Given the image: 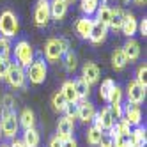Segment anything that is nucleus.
Instances as JSON below:
<instances>
[{
  "instance_id": "6",
  "label": "nucleus",
  "mask_w": 147,
  "mask_h": 147,
  "mask_svg": "<svg viewBox=\"0 0 147 147\" xmlns=\"http://www.w3.org/2000/svg\"><path fill=\"white\" fill-rule=\"evenodd\" d=\"M124 94H126V98H128V103H129V105H140V103H144V99H145V89H144L136 80L128 82Z\"/></svg>"
},
{
  "instance_id": "29",
  "label": "nucleus",
  "mask_w": 147,
  "mask_h": 147,
  "mask_svg": "<svg viewBox=\"0 0 147 147\" xmlns=\"http://www.w3.org/2000/svg\"><path fill=\"white\" fill-rule=\"evenodd\" d=\"M62 57H64V67H66V71H67V73H73V71L76 69V66H78L76 53H73L71 50H67Z\"/></svg>"
},
{
  "instance_id": "42",
  "label": "nucleus",
  "mask_w": 147,
  "mask_h": 147,
  "mask_svg": "<svg viewBox=\"0 0 147 147\" xmlns=\"http://www.w3.org/2000/svg\"><path fill=\"white\" fill-rule=\"evenodd\" d=\"M101 147H112V136H103L101 142H99Z\"/></svg>"
},
{
  "instance_id": "43",
  "label": "nucleus",
  "mask_w": 147,
  "mask_h": 147,
  "mask_svg": "<svg viewBox=\"0 0 147 147\" xmlns=\"http://www.w3.org/2000/svg\"><path fill=\"white\" fill-rule=\"evenodd\" d=\"M9 147H25V144L22 140H18V138H13V142L9 144Z\"/></svg>"
},
{
  "instance_id": "8",
  "label": "nucleus",
  "mask_w": 147,
  "mask_h": 147,
  "mask_svg": "<svg viewBox=\"0 0 147 147\" xmlns=\"http://www.w3.org/2000/svg\"><path fill=\"white\" fill-rule=\"evenodd\" d=\"M50 20H51L50 0H37V4L34 7V23L37 27H46Z\"/></svg>"
},
{
  "instance_id": "25",
  "label": "nucleus",
  "mask_w": 147,
  "mask_h": 147,
  "mask_svg": "<svg viewBox=\"0 0 147 147\" xmlns=\"http://www.w3.org/2000/svg\"><path fill=\"white\" fill-rule=\"evenodd\" d=\"M75 82V89H76V96H78V101H85L90 94V85L83 80V78H78V80H73Z\"/></svg>"
},
{
  "instance_id": "41",
  "label": "nucleus",
  "mask_w": 147,
  "mask_h": 147,
  "mask_svg": "<svg viewBox=\"0 0 147 147\" xmlns=\"http://www.w3.org/2000/svg\"><path fill=\"white\" fill-rule=\"evenodd\" d=\"M138 30H140V34H142L144 37L147 36V18H144L142 22L138 23Z\"/></svg>"
},
{
  "instance_id": "33",
  "label": "nucleus",
  "mask_w": 147,
  "mask_h": 147,
  "mask_svg": "<svg viewBox=\"0 0 147 147\" xmlns=\"http://www.w3.org/2000/svg\"><path fill=\"white\" fill-rule=\"evenodd\" d=\"M98 7H99V0H82V4H80V9H82V11L85 13L87 16L94 14Z\"/></svg>"
},
{
  "instance_id": "24",
  "label": "nucleus",
  "mask_w": 147,
  "mask_h": 147,
  "mask_svg": "<svg viewBox=\"0 0 147 147\" xmlns=\"http://www.w3.org/2000/svg\"><path fill=\"white\" fill-rule=\"evenodd\" d=\"M126 66H128V59H126L122 48L113 50V53H112V67L115 71H122Z\"/></svg>"
},
{
  "instance_id": "19",
  "label": "nucleus",
  "mask_w": 147,
  "mask_h": 147,
  "mask_svg": "<svg viewBox=\"0 0 147 147\" xmlns=\"http://www.w3.org/2000/svg\"><path fill=\"white\" fill-rule=\"evenodd\" d=\"M60 92H62V96L66 98V101L69 105H76L78 103V96H76V89H75V82L73 80H66L62 83Z\"/></svg>"
},
{
  "instance_id": "11",
  "label": "nucleus",
  "mask_w": 147,
  "mask_h": 147,
  "mask_svg": "<svg viewBox=\"0 0 147 147\" xmlns=\"http://www.w3.org/2000/svg\"><path fill=\"white\" fill-rule=\"evenodd\" d=\"M122 119L128 122L129 126H140L142 122V110L138 105H126V108L122 112Z\"/></svg>"
},
{
  "instance_id": "5",
  "label": "nucleus",
  "mask_w": 147,
  "mask_h": 147,
  "mask_svg": "<svg viewBox=\"0 0 147 147\" xmlns=\"http://www.w3.org/2000/svg\"><path fill=\"white\" fill-rule=\"evenodd\" d=\"M18 117L14 112H9V113H2V121H0V133H2L5 138H16V133H18Z\"/></svg>"
},
{
  "instance_id": "17",
  "label": "nucleus",
  "mask_w": 147,
  "mask_h": 147,
  "mask_svg": "<svg viewBox=\"0 0 147 147\" xmlns=\"http://www.w3.org/2000/svg\"><path fill=\"white\" fill-rule=\"evenodd\" d=\"M138 30V22L136 18L131 14V13H126L124 14V22H122V27H121V32L126 36V37H133Z\"/></svg>"
},
{
  "instance_id": "40",
  "label": "nucleus",
  "mask_w": 147,
  "mask_h": 147,
  "mask_svg": "<svg viewBox=\"0 0 147 147\" xmlns=\"http://www.w3.org/2000/svg\"><path fill=\"white\" fill-rule=\"evenodd\" d=\"M48 147H62V140L59 138L57 135H55V136H51L50 142H48Z\"/></svg>"
},
{
  "instance_id": "15",
  "label": "nucleus",
  "mask_w": 147,
  "mask_h": 147,
  "mask_svg": "<svg viewBox=\"0 0 147 147\" xmlns=\"http://www.w3.org/2000/svg\"><path fill=\"white\" fill-rule=\"evenodd\" d=\"M122 51H124L126 59H128V62L138 60V57H140V45H138V41H135L133 37H128V41H126L124 46H122Z\"/></svg>"
},
{
  "instance_id": "47",
  "label": "nucleus",
  "mask_w": 147,
  "mask_h": 147,
  "mask_svg": "<svg viewBox=\"0 0 147 147\" xmlns=\"http://www.w3.org/2000/svg\"><path fill=\"white\" fill-rule=\"evenodd\" d=\"M128 2H129V0H124V4H128Z\"/></svg>"
},
{
  "instance_id": "7",
  "label": "nucleus",
  "mask_w": 147,
  "mask_h": 147,
  "mask_svg": "<svg viewBox=\"0 0 147 147\" xmlns=\"http://www.w3.org/2000/svg\"><path fill=\"white\" fill-rule=\"evenodd\" d=\"M92 121H94V126H96L98 129H101V131H110L113 128V124H115V119H113V115L110 112V107H105L99 112H96Z\"/></svg>"
},
{
  "instance_id": "46",
  "label": "nucleus",
  "mask_w": 147,
  "mask_h": 147,
  "mask_svg": "<svg viewBox=\"0 0 147 147\" xmlns=\"http://www.w3.org/2000/svg\"><path fill=\"white\" fill-rule=\"evenodd\" d=\"M66 2H67V4H69V2H75V0H66Z\"/></svg>"
},
{
  "instance_id": "48",
  "label": "nucleus",
  "mask_w": 147,
  "mask_h": 147,
  "mask_svg": "<svg viewBox=\"0 0 147 147\" xmlns=\"http://www.w3.org/2000/svg\"><path fill=\"white\" fill-rule=\"evenodd\" d=\"M0 138H2V133H0Z\"/></svg>"
},
{
  "instance_id": "27",
  "label": "nucleus",
  "mask_w": 147,
  "mask_h": 147,
  "mask_svg": "<svg viewBox=\"0 0 147 147\" xmlns=\"http://www.w3.org/2000/svg\"><path fill=\"white\" fill-rule=\"evenodd\" d=\"M113 87H115V82H113L112 78L103 80V82H101V87H99V98H101L103 101H107V103H108L110 92H112V89H113Z\"/></svg>"
},
{
  "instance_id": "14",
  "label": "nucleus",
  "mask_w": 147,
  "mask_h": 147,
  "mask_svg": "<svg viewBox=\"0 0 147 147\" xmlns=\"http://www.w3.org/2000/svg\"><path fill=\"white\" fill-rule=\"evenodd\" d=\"M67 9H69V4L66 0H50V14L57 22L67 14Z\"/></svg>"
},
{
  "instance_id": "32",
  "label": "nucleus",
  "mask_w": 147,
  "mask_h": 147,
  "mask_svg": "<svg viewBox=\"0 0 147 147\" xmlns=\"http://www.w3.org/2000/svg\"><path fill=\"white\" fill-rule=\"evenodd\" d=\"M13 53V45L7 37L0 36V59H11Z\"/></svg>"
},
{
  "instance_id": "28",
  "label": "nucleus",
  "mask_w": 147,
  "mask_h": 147,
  "mask_svg": "<svg viewBox=\"0 0 147 147\" xmlns=\"http://www.w3.org/2000/svg\"><path fill=\"white\" fill-rule=\"evenodd\" d=\"M103 131L101 129H98L96 126H90V128L87 129V144H90V145H99V142H101V138H103Z\"/></svg>"
},
{
  "instance_id": "30",
  "label": "nucleus",
  "mask_w": 147,
  "mask_h": 147,
  "mask_svg": "<svg viewBox=\"0 0 147 147\" xmlns=\"http://www.w3.org/2000/svg\"><path fill=\"white\" fill-rule=\"evenodd\" d=\"M67 105H69V103L66 101L64 96H62V92H60V90L53 94V98H51V107H53L55 112H64Z\"/></svg>"
},
{
  "instance_id": "39",
  "label": "nucleus",
  "mask_w": 147,
  "mask_h": 147,
  "mask_svg": "<svg viewBox=\"0 0 147 147\" xmlns=\"http://www.w3.org/2000/svg\"><path fill=\"white\" fill-rule=\"evenodd\" d=\"M62 147H78V142L73 138V136H69V138L62 140Z\"/></svg>"
},
{
  "instance_id": "26",
  "label": "nucleus",
  "mask_w": 147,
  "mask_h": 147,
  "mask_svg": "<svg viewBox=\"0 0 147 147\" xmlns=\"http://www.w3.org/2000/svg\"><path fill=\"white\" fill-rule=\"evenodd\" d=\"M145 128L136 126L135 129H131V145L133 147H145Z\"/></svg>"
},
{
  "instance_id": "2",
  "label": "nucleus",
  "mask_w": 147,
  "mask_h": 147,
  "mask_svg": "<svg viewBox=\"0 0 147 147\" xmlns=\"http://www.w3.org/2000/svg\"><path fill=\"white\" fill-rule=\"evenodd\" d=\"M18 28H20V23L14 11H11V9L2 11V14H0V34H2V37H7V39L14 37L18 34Z\"/></svg>"
},
{
  "instance_id": "16",
  "label": "nucleus",
  "mask_w": 147,
  "mask_h": 147,
  "mask_svg": "<svg viewBox=\"0 0 147 147\" xmlns=\"http://www.w3.org/2000/svg\"><path fill=\"white\" fill-rule=\"evenodd\" d=\"M107 36H108V28L105 25H101V23H98V22H94L92 30H90V36H89L90 43L92 45H101V43H105Z\"/></svg>"
},
{
  "instance_id": "23",
  "label": "nucleus",
  "mask_w": 147,
  "mask_h": 147,
  "mask_svg": "<svg viewBox=\"0 0 147 147\" xmlns=\"http://www.w3.org/2000/svg\"><path fill=\"white\" fill-rule=\"evenodd\" d=\"M22 142L25 144V147H37L39 142H41V136H39V131L36 128H28L23 131V138Z\"/></svg>"
},
{
  "instance_id": "31",
  "label": "nucleus",
  "mask_w": 147,
  "mask_h": 147,
  "mask_svg": "<svg viewBox=\"0 0 147 147\" xmlns=\"http://www.w3.org/2000/svg\"><path fill=\"white\" fill-rule=\"evenodd\" d=\"M129 142H131V133H122V135L112 136V147H128Z\"/></svg>"
},
{
  "instance_id": "38",
  "label": "nucleus",
  "mask_w": 147,
  "mask_h": 147,
  "mask_svg": "<svg viewBox=\"0 0 147 147\" xmlns=\"http://www.w3.org/2000/svg\"><path fill=\"white\" fill-rule=\"evenodd\" d=\"M110 112L113 115V119H122V112H124V107H122V103H113L110 105Z\"/></svg>"
},
{
  "instance_id": "10",
  "label": "nucleus",
  "mask_w": 147,
  "mask_h": 147,
  "mask_svg": "<svg viewBox=\"0 0 147 147\" xmlns=\"http://www.w3.org/2000/svg\"><path fill=\"white\" fill-rule=\"evenodd\" d=\"M94 115H96V107L90 103V101H78L76 103V117L82 121V122H92Z\"/></svg>"
},
{
  "instance_id": "9",
  "label": "nucleus",
  "mask_w": 147,
  "mask_h": 147,
  "mask_svg": "<svg viewBox=\"0 0 147 147\" xmlns=\"http://www.w3.org/2000/svg\"><path fill=\"white\" fill-rule=\"evenodd\" d=\"M5 80H7V83L13 89H23L25 87V82H27L25 67L18 66V64H13L11 69H9V73H7V76H5Z\"/></svg>"
},
{
  "instance_id": "13",
  "label": "nucleus",
  "mask_w": 147,
  "mask_h": 147,
  "mask_svg": "<svg viewBox=\"0 0 147 147\" xmlns=\"http://www.w3.org/2000/svg\"><path fill=\"white\" fill-rule=\"evenodd\" d=\"M73 131H75V119L64 115L57 124V136L60 140H66L69 136H73Z\"/></svg>"
},
{
  "instance_id": "22",
  "label": "nucleus",
  "mask_w": 147,
  "mask_h": 147,
  "mask_svg": "<svg viewBox=\"0 0 147 147\" xmlns=\"http://www.w3.org/2000/svg\"><path fill=\"white\" fill-rule=\"evenodd\" d=\"M124 9L122 7H115L112 9V18H110V25L108 28H112L113 32H119L121 27H122V22H124Z\"/></svg>"
},
{
  "instance_id": "45",
  "label": "nucleus",
  "mask_w": 147,
  "mask_h": 147,
  "mask_svg": "<svg viewBox=\"0 0 147 147\" xmlns=\"http://www.w3.org/2000/svg\"><path fill=\"white\" fill-rule=\"evenodd\" d=\"M0 147H9V144H2V145H0Z\"/></svg>"
},
{
  "instance_id": "18",
  "label": "nucleus",
  "mask_w": 147,
  "mask_h": 147,
  "mask_svg": "<svg viewBox=\"0 0 147 147\" xmlns=\"http://www.w3.org/2000/svg\"><path fill=\"white\" fill-rule=\"evenodd\" d=\"M92 25H94V20H90L89 16H83V18L76 20L75 30H76V34H78L82 39H89L90 30H92Z\"/></svg>"
},
{
  "instance_id": "21",
  "label": "nucleus",
  "mask_w": 147,
  "mask_h": 147,
  "mask_svg": "<svg viewBox=\"0 0 147 147\" xmlns=\"http://www.w3.org/2000/svg\"><path fill=\"white\" fill-rule=\"evenodd\" d=\"M18 124L22 126L23 129L34 128V126H36V113L30 108H23L22 113H20V117H18Z\"/></svg>"
},
{
  "instance_id": "37",
  "label": "nucleus",
  "mask_w": 147,
  "mask_h": 147,
  "mask_svg": "<svg viewBox=\"0 0 147 147\" xmlns=\"http://www.w3.org/2000/svg\"><path fill=\"white\" fill-rule=\"evenodd\" d=\"M9 112H13V96L5 94L2 98V113H9Z\"/></svg>"
},
{
  "instance_id": "35",
  "label": "nucleus",
  "mask_w": 147,
  "mask_h": 147,
  "mask_svg": "<svg viewBox=\"0 0 147 147\" xmlns=\"http://www.w3.org/2000/svg\"><path fill=\"white\" fill-rule=\"evenodd\" d=\"M11 66H13L11 59H0V80H5V76H7L9 69H11Z\"/></svg>"
},
{
  "instance_id": "4",
  "label": "nucleus",
  "mask_w": 147,
  "mask_h": 147,
  "mask_svg": "<svg viewBox=\"0 0 147 147\" xmlns=\"http://www.w3.org/2000/svg\"><path fill=\"white\" fill-rule=\"evenodd\" d=\"M13 53H14V59L18 60V66H22V67H28L30 62L34 60V50L30 46V43L25 39L18 41L16 46L13 48Z\"/></svg>"
},
{
  "instance_id": "44",
  "label": "nucleus",
  "mask_w": 147,
  "mask_h": 147,
  "mask_svg": "<svg viewBox=\"0 0 147 147\" xmlns=\"http://www.w3.org/2000/svg\"><path fill=\"white\" fill-rule=\"evenodd\" d=\"M136 4H145V0H135Z\"/></svg>"
},
{
  "instance_id": "1",
  "label": "nucleus",
  "mask_w": 147,
  "mask_h": 147,
  "mask_svg": "<svg viewBox=\"0 0 147 147\" xmlns=\"http://www.w3.org/2000/svg\"><path fill=\"white\" fill-rule=\"evenodd\" d=\"M69 50V45L66 39H57V37H51L46 41L45 45V57L48 62H57L62 59V55Z\"/></svg>"
},
{
  "instance_id": "3",
  "label": "nucleus",
  "mask_w": 147,
  "mask_h": 147,
  "mask_svg": "<svg viewBox=\"0 0 147 147\" xmlns=\"http://www.w3.org/2000/svg\"><path fill=\"white\" fill-rule=\"evenodd\" d=\"M46 75H48V66L45 60H32L30 62V66L27 67L25 71V76L30 83H34V85H41V83H45L46 80Z\"/></svg>"
},
{
  "instance_id": "12",
  "label": "nucleus",
  "mask_w": 147,
  "mask_h": 147,
  "mask_svg": "<svg viewBox=\"0 0 147 147\" xmlns=\"http://www.w3.org/2000/svg\"><path fill=\"white\" fill-rule=\"evenodd\" d=\"M99 76H101V71H99L98 64H94V62H85V64H83V67H82V78L85 80L89 85L98 83Z\"/></svg>"
},
{
  "instance_id": "36",
  "label": "nucleus",
  "mask_w": 147,
  "mask_h": 147,
  "mask_svg": "<svg viewBox=\"0 0 147 147\" xmlns=\"http://www.w3.org/2000/svg\"><path fill=\"white\" fill-rule=\"evenodd\" d=\"M145 75H147V66H145V64H142V66L138 67V71H136V82H138V83H140V85H142L144 89L147 87Z\"/></svg>"
},
{
  "instance_id": "34",
  "label": "nucleus",
  "mask_w": 147,
  "mask_h": 147,
  "mask_svg": "<svg viewBox=\"0 0 147 147\" xmlns=\"http://www.w3.org/2000/svg\"><path fill=\"white\" fill-rule=\"evenodd\" d=\"M122 96H124V90L119 87V85H115L110 92V98H108V103L113 105V103H122Z\"/></svg>"
},
{
  "instance_id": "20",
  "label": "nucleus",
  "mask_w": 147,
  "mask_h": 147,
  "mask_svg": "<svg viewBox=\"0 0 147 147\" xmlns=\"http://www.w3.org/2000/svg\"><path fill=\"white\" fill-rule=\"evenodd\" d=\"M96 22L98 23H101V25H105L108 28V25H110V18H112V7L108 5V4H101L98 9H96Z\"/></svg>"
}]
</instances>
